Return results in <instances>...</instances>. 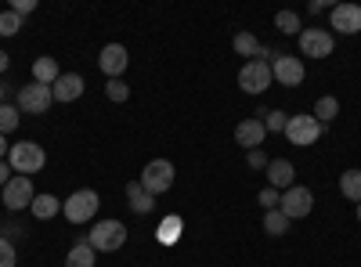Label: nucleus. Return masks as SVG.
<instances>
[{
  "label": "nucleus",
  "instance_id": "obj_23",
  "mask_svg": "<svg viewBox=\"0 0 361 267\" xmlns=\"http://www.w3.org/2000/svg\"><path fill=\"white\" fill-rule=\"evenodd\" d=\"M340 195L350 202H361V170H343L340 173Z\"/></svg>",
  "mask_w": 361,
  "mask_h": 267
},
{
  "label": "nucleus",
  "instance_id": "obj_29",
  "mask_svg": "<svg viewBox=\"0 0 361 267\" xmlns=\"http://www.w3.org/2000/svg\"><path fill=\"white\" fill-rule=\"evenodd\" d=\"M18 29H22V18H18L11 8H8L4 15H0V37H15Z\"/></svg>",
  "mask_w": 361,
  "mask_h": 267
},
{
  "label": "nucleus",
  "instance_id": "obj_9",
  "mask_svg": "<svg viewBox=\"0 0 361 267\" xmlns=\"http://www.w3.org/2000/svg\"><path fill=\"white\" fill-rule=\"evenodd\" d=\"M296 44H300V54L304 58H329L333 47H336V40H333L329 29H304V33L296 37Z\"/></svg>",
  "mask_w": 361,
  "mask_h": 267
},
{
  "label": "nucleus",
  "instance_id": "obj_15",
  "mask_svg": "<svg viewBox=\"0 0 361 267\" xmlns=\"http://www.w3.org/2000/svg\"><path fill=\"white\" fill-rule=\"evenodd\" d=\"M264 137H267V127H264L260 120H243V123L235 127V144H238V148H246V152L260 148Z\"/></svg>",
  "mask_w": 361,
  "mask_h": 267
},
{
  "label": "nucleus",
  "instance_id": "obj_11",
  "mask_svg": "<svg viewBox=\"0 0 361 267\" xmlns=\"http://www.w3.org/2000/svg\"><path fill=\"white\" fill-rule=\"evenodd\" d=\"M271 76H275L282 87H300L304 76H307V69H304V62H300L296 54H279L275 62H271Z\"/></svg>",
  "mask_w": 361,
  "mask_h": 267
},
{
  "label": "nucleus",
  "instance_id": "obj_30",
  "mask_svg": "<svg viewBox=\"0 0 361 267\" xmlns=\"http://www.w3.org/2000/svg\"><path fill=\"white\" fill-rule=\"evenodd\" d=\"M105 94H109V101H127L130 98V87L123 80H109L105 83Z\"/></svg>",
  "mask_w": 361,
  "mask_h": 267
},
{
  "label": "nucleus",
  "instance_id": "obj_10",
  "mask_svg": "<svg viewBox=\"0 0 361 267\" xmlns=\"http://www.w3.org/2000/svg\"><path fill=\"white\" fill-rule=\"evenodd\" d=\"M127 66H130V54H127L123 44H105V47H102V54H98V69H102L109 80H123Z\"/></svg>",
  "mask_w": 361,
  "mask_h": 267
},
{
  "label": "nucleus",
  "instance_id": "obj_35",
  "mask_svg": "<svg viewBox=\"0 0 361 267\" xmlns=\"http://www.w3.org/2000/svg\"><path fill=\"white\" fill-rule=\"evenodd\" d=\"M11 173H15V170H11V163H8V159H0V188H4V185L11 181Z\"/></svg>",
  "mask_w": 361,
  "mask_h": 267
},
{
  "label": "nucleus",
  "instance_id": "obj_32",
  "mask_svg": "<svg viewBox=\"0 0 361 267\" xmlns=\"http://www.w3.org/2000/svg\"><path fill=\"white\" fill-rule=\"evenodd\" d=\"M257 199H260L264 213H267V210H279V199H282V192H275V188H264V192H260Z\"/></svg>",
  "mask_w": 361,
  "mask_h": 267
},
{
  "label": "nucleus",
  "instance_id": "obj_5",
  "mask_svg": "<svg viewBox=\"0 0 361 267\" xmlns=\"http://www.w3.org/2000/svg\"><path fill=\"white\" fill-rule=\"evenodd\" d=\"M279 210L289 217V224H293V221H304V217L314 210V192H311V188H304V185L286 188V192H282V199H279Z\"/></svg>",
  "mask_w": 361,
  "mask_h": 267
},
{
  "label": "nucleus",
  "instance_id": "obj_8",
  "mask_svg": "<svg viewBox=\"0 0 361 267\" xmlns=\"http://www.w3.org/2000/svg\"><path fill=\"white\" fill-rule=\"evenodd\" d=\"M322 123L314 120V116H289V123H286V137H289V144H300V148H307V144H314L318 137H322Z\"/></svg>",
  "mask_w": 361,
  "mask_h": 267
},
{
  "label": "nucleus",
  "instance_id": "obj_26",
  "mask_svg": "<svg viewBox=\"0 0 361 267\" xmlns=\"http://www.w3.org/2000/svg\"><path fill=\"white\" fill-rule=\"evenodd\" d=\"M257 116H264L260 123L267 127V134H286V123H289V116H286L282 108H271V112L264 108V112H257Z\"/></svg>",
  "mask_w": 361,
  "mask_h": 267
},
{
  "label": "nucleus",
  "instance_id": "obj_2",
  "mask_svg": "<svg viewBox=\"0 0 361 267\" xmlns=\"http://www.w3.org/2000/svg\"><path fill=\"white\" fill-rule=\"evenodd\" d=\"M98 206H102V199H98L94 188H80V192H73V195L62 202V213H66L69 224H87V221H94Z\"/></svg>",
  "mask_w": 361,
  "mask_h": 267
},
{
  "label": "nucleus",
  "instance_id": "obj_12",
  "mask_svg": "<svg viewBox=\"0 0 361 267\" xmlns=\"http://www.w3.org/2000/svg\"><path fill=\"white\" fill-rule=\"evenodd\" d=\"M329 29L343 37H357L361 33V4H336L329 15Z\"/></svg>",
  "mask_w": 361,
  "mask_h": 267
},
{
  "label": "nucleus",
  "instance_id": "obj_33",
  "mask_svg": "<svg viewBox=\"0 0 361 267\" xmlns=\"http://www.w3.org/2000/svg\"><path fill=\"white\" fill-rule=\"evenodd\" d=\"M246 163H250V170H267V163H271V159L260 152V148H253V152L246 156Z\"/></svg>",
  "mask_w": 361,
  "mask_h": 267
},
{
  "label": "nucleus",
  "instance_id": "obj_20",
  "mask_svg": "<svg viewBox=\"0 0 361 267\" xmlns=\"http://www.w3.org/2000/svg\"><path fill=\"white\" fill-rule=\"evenodd\" d=\"M58 76H62V69H58L54 58H37V62H33V80H37V83L54 87V80H58Z\"/></svg>",
  "mask_w": 361,
  "mask_h": 267
},
{
  "label": "nucleus",
  "instance_id": "obj_34",
  "mask_svg": "<svg viewBox=\"0 0 361 267\" xmlns=\"http://www.w3.org/2000/svg\"><path fill=\"white\" fill-rule=\"evenodd\" d=\"M11 11L22 18V15H29V11H37V0H11Z\"/></svg>",
  "mask_w": 361,
  "mask_h": 267
},
{
  "label": "nucleus",
  "instance_id": "obj_6",
  "mask_svg": "<svg viewBox=\"0 0 361 267\" xmlns=\"http://www.w3.org/2000/svg\"><path fill=\"white\" fill-rule=\"evenodd\" d=\"M18 112H25V116H44L51 105H54V94H51V87H44V83H25V87H18Z\"/></svg>",
  "mask_w": 361,
  "mask_h": 267
},
{
  "label": "nucleus",
  "instance_id": "obj_28",
  "mask_svg": "<svg viewBox=\"0 0 361 267\" xmlns=\"http://www.w3.org/2000/svg\"><path fill=\"white\" fill-rule=\"evenodd\" d=\"M180 231H185V221H180V217H166V221L159 224V242H163V246H173V242L180 239Z\"/></svg>",
  "mask_w": 361,
  "mask_h": 267
},
{
  "label": "nucleus",
  "instance_id": "obj_18",
  "mask_svg": "<svg viewBox=\"0 0 361 267\" xmlns=\"http://www.w3.org/2000/svg\"><path fill=\"white\" fill-rule=\"evenodd\" d=\"M29 210H33V217L37 221H54L58 213H62V199H54V195H37L33 199V206H29Z\"/></svg>",
  "mask_w": 361,
  "mask_h": 267
},
{
  "label": "nucleus",
  "instance_id": "obj_36",
  "mask_svg": "<svg viewBox=\"0 0 361 267\" xmlns=\"http://www.w3.org/2000/svg\"><path fill=\"white\" fill-rule=\"evenodd\" d=\"M8 152H11V148H8V137L0 134V159H8Z\"/></svg>",
  "mask_w": 361,
  "mask_h": 267
},
{
  "label": "nucleus",
  "instance_id": "obj_4",
  "mask_svg": "<svg viewBox=\"0 0 361 267\" xmlns=\"http://www.w3.org/2000/svg\"><path fill=\"white\" fill-rule=\"evenodd\" d=\"M87 242L94 246V253H116V249H123V242H127V228L119 221H98Z\"/></svg>",
  "mask_w": 361,
  "mask_h": 267
},
{
  "label": "nucleus",
  "instance_id": "obj_38",
  "mask_svg": "<svg viewBox=\"0 0 361 267\" xmlns=\"http://www.w3.org/2000/svg\"><path fill=\"white\" fill-rule=\"evenodd\" d=\"M0 105H4V87H0Z\"/></svg>",
  "mask_w": 361,
  "mask_h": 267
},
{
  "label": "nucleus",
  "instance_id": "obj_16",
  "mask_svg": "<svg viewBox=\"0 0 361 267\" xmlns=\"http://www.w3.org/2000/svg\"><path fill=\"white\" fill-rule=\"evenodd\" d=\"M296 185V170L289 159H271L267 163V188H275V192H286Z\"/></svg>",
  "mask_w": 361,
  "mask_h": 267
},
{
  "label": "nucleus",
  "instance_id": "obj_39",
  "mask_svg": "<svg viewBox=\"0 0 361 267\" xmlns=\"http://www.w3.org/2000/svg\"><path fill=\"white\" fill-rule=\"evenodd\" d=\"M357 221H361V202H357Z\"/></svg>",
  "mask_w": 361,
  "mask_h": 267
},
{
  "label": "nucleus",
  "instance_id": "obj_24",
  "mask_svg": "<svg viewBox=\"0 0 361 267\" xmlns=\"http://www.w3.org/2000/svg\"><path fill=\"white\" fill-rule=\"evenodd\" d=\"M264 231L271 235V239H279V235L289 231V217H286L282 210H267V213H264Z\"/></svg>",
  "mask_w": 361,
  "mask_h": 267
},
{
  "label": "nucleus",
  "instance_id": "obj_31",
  "mask_svg": "<svg viewBox=\"0 0 361 267\" xmlns=\"http://www.w3.org/2000/svg\"><path fill=\"white\" fill-rule=\"evenodd\" d=\"M18 263V256H15V246L0 235V267H15Z\"/></svg>",
  "mask_w": 361,
  "mask_h": 267
},
{
  "label": "nucleus",
  "instance_id": "obj_27",
  "mask_svg": "<svg viewBox=\"0 0 361 267\" xmlns=\"http://www.w3.org/2000/svg\"><path fill=\"white\" fill-rule=\"evenodd\" d=\"M18 123H22V112H18V105H0V134H11V130H18Z\"/></svg>",
  "mask_w": 361,
  "mask_h": 267
},
{
  "label": "nucleus",
  "instance_id": "obj_17",
  "mask_svg": "<svg viewBox=\"0 0 361 267\" xmlns=\"http://www.w3.org/2000/svg\"><path fill=\"white\" fill-rule=\"evenodd\" d=\"M127 199H130V210L141 213V217L152 213V206H156V199L141 188V181H127Z\"/></svg>",
  "mask_w": 361,
  "mask_h": 267
},
{
  "label": "nucleus",
  "instance_id": "obj_14",
  "mask_svg": "<svg viewBox=\"0 0 361 267\" xmlns=\"http://www.w3.org/2000/svg\"><path fill=\"white\" fill-rule=\"evenodd\" d=\"M83 91H87V83H83V76H80V73H62V76L54 80V87H51L54 101H62V105H69V101L83 98Z\"/></svg>",
  "mask_w": 361,
  "mask_h": 267
},
{
  "label": "nucleus",
  "instance_id": "obj_19",
  "mask_svg": "<svg viewBox=\"0 0 361 267\" xmlns=\"http://www.w3.org/2000/svg\"><path fill=\"white\" fill-rule=\"evenodd\" d=\"M98 263V253L90 242H76L69 253H66V267H94Z\"/></svg>",
  "mask_w": 361,
  "mask_h": 267
},
{
  "label": "nucleus",
  "instance_id": "obj_7",
  "mask_svg": "<svg viewBox=\"0 0 361 267\" xmlns=\"http://www.w3.org/2000/svg\"><path fill=\"white\" fill-rule=\"evenodd\" d=\"M271 83H275V76H271V62H264V58H253L238 69V87L246 94H264Z\"/></svg>",
  "mask_w": 361,
  "mask_h": 267
},
{
  "label": "nucleus",
  "instance_id": "obj_1",
  "mask_svg": "<svg viewBox=\"0 0 361 267\" xmlns=\"http://www.w3.org/2000/svg\"><path fill=\"white\" fill-rule=\"evenodd\" d=\"M8 163H11V170H15V173L29 177V173H40V170L47 166V152H44V148H40L37 141H18V144H11Z\"/></svg>",
  "mask_w": 361,
  "mask_h": 267
},
{
  "label": "nucleus",
  "instance_id": "obj_25",
  "mask_svg": "<svg viewBox=\"0 0 361 267\" xmlns=\"http://www.w3.org/2000/svg\"><path fill=\"white\" fill-rule=\"evenodd\" d=\"M275 29H279V33H286V37H300V33H304V25H300V15L296 11H279L275 15Z\"/></svg>",
  "mask_w": 361,
  "mask_h": 267
},
{
  "label": "nucleus",
  "instance_id": "obj_13",
  "mask_svg": "<svg viewBox=\"0 0 361 267\" xmlns=\"http://www.w3.org/2000/svg\"><path fill=\"white\" fill-rule=\"evenodd\" d=\"M0 192H4V206H8V210H25V206H33V199H37L29 177H22V173H15Z\"/></svg>",
  "mask_w": 361,
  "mask_h": 267
},
{
  "label": "nucleus",
  "instance_id": "obj_3",
  "mask_svg": "<svg viewBox=\"0 0 361 267\" xmlns=\"http://www.w3.org/2000/svg\"><path fill=\"white\" fill-rule=\"evenodd\" d=\"M141 188L148 192V195H163V192H170L173 188V163L170 159H152V163H145V170H141Z\"/></svg>",
  "mask_w": 361,
  "mask_h": 267
},
{
  "label": "nucleus",
  "instance_id": "obj_21",
  "mask_svg": "<svg viewBox=\"0 0 361 267\" xmlns=\"http://www.w3.org/2000/svg\"><path fill=\"white\" fill-rule=\"evenodd\" d=\"M311 116H314V120H318L322 127H325V123H333L336 116H340V98H333V94L318 98V101H314V112H311Z\"/></svg>",
  "mask_w": 361,
  "mask_h": 267
},
{
  "label": "nucleus",
  "instance_id": "obj_22",
  "mask_svg": "<svg viewBox=\"0 0 361 267\" xmlns=\"http://www.w3.org/2000/svg\"><path fill=\"white\" fill-rule=\"evenodd\" d=\"M231 47H235L238 58H250V62H253V58H260V51H264V44H260L253 33H238V37L231 40Z\"/></svg>",
  "mask_w": 361,
  "mask_h": 267
},
{
  "label": "nucleus",
  "instance_id": "obj_37",
  "mask_svg": "<svg viewBox=\"0 0 361 267\" xmlns=\"http://www.w3.org/2000/svg\"><path fill=\"white\" fill-rule=\"evenodd\" d=\"M0 73H8V54L0 51Z\"/></svg>",
  "mask_w": 361,
  "mask_h": 267
}]
</instances>
